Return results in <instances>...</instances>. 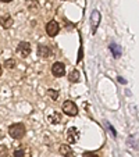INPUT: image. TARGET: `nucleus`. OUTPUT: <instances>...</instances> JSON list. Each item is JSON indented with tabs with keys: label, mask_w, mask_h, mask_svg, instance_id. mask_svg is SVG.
I'll return each mask as SVG.
<instances>
[{
	"label": "nucleus",
	"mask_w": 139,
	"mask_h": 157,
	"mask_svg": "<svg viewBox=\"0 0 139 157\" xmlns=\"http://www.w3.org/2000/svg\"><path fill=\"white\" fill-rule=\"evenodd\" d=\"M79 139V131L75 127H71L67 129V142L70 145H74V143L78 142Z\"/></svg>",
	"instance_id": "nucleus-3"
},
{
	"label": "nucleus",
	"mask_w": 139,
	"mask_h": 157,
	"mask_svg": "<svg viewBox=\"0 0 139 157\" xmlns=\"http://www.w3.org/2000/svg\"><path fill=\"white\" fill-rule=\"evenodd\" d=\"M60 31V25L59 22H56V21H50V22H48V25H46V32H48L49 36H56L57 33H59Z\"/></svg>",
	"instance_id": "nucleus-6"
},
{
	"label": "nucleus",
	"mask_w": 139,
	"mask_h": 157,
	"mask_svg": "<svg viewBox=\"0 0 139 157\" xmlns=\"http://www.w3.org/2000/svg\"><path fill=\"white\" fill-rule=\"evenodd\" d=\"M49 121H50L52 124H59V122L61 121V117H60L59 113H53L52 116H49Z\"/></svg>",
	"instance_id": "nucleus-14"
},
{
	"label": "nucleus",
	"mask_w": 139,
	"mask_h": 157,
	"mask_svg": "<svg viewBox=\"0 0 139 157\" xmlns=\"http://www.w3.org/2000/svg\"><path fill=\"white\" fill-rule=\"evenodd\" d=\"M3 3H9V2H11V0H2Z\"/></svg>",
	"instance_id": "nucleus-19"
},
{
	"label": "nucleus",
	"mask_w": 139,
	"mask_h": 157,
	"mask_svg": "<svg viewBox=\"0 0 139 157\" xmlns=\"http://www.w3.org/2000/svg\"><path fill=\"white\" fill-rule=\"evenodd\" d=\"M31 149L28 146H20L14 150V157H29Z\"/></svg>",
	"instance_id": "nucleus-7"
},
{
	"label": "nucleus",
	"mask_w": 139,
	"mask_h": 157,
	"mask_svg": "<svg viewBox=\"0 0 139 157\" xmlns=\"http://www.w3.org/2000/svg\"><path fill=\"white\" fill-rule=\"evenodd\" d=\"M17 53L21 57H28L31 53V44L28 42H20L17 46Z\"/></svg>",
	"instance_id": "nucleus-5"
},
{
	"label": "nucleus",
	"mask_w": 139,
	"mask_h": 157,
	"mask_svg": "<svg viewBox=\"0 0 139 157\" xmlns=\"http://www.w3.org/2000/svg\"><path fill=\"white\" fill-rule=\"evenodd\" d=\"M9 135L13 139H21L25 136V127L21 122H15V124L9 127Z\"/></svg>",
	"instance_id": "nucleus-1"
},
{
	"label": "nucleus",
	"mask_w": 139,
	"mask_h": 157,
	"mask_svg": "<svg viewBox=\"0 0 139 157\" xmlns=\"http://www.w3.org/2000/svg\"><path fill=\"white\" fill-rule=\"evenodd\" d=\"M0 25L3 28H10L13 25V18L10 15H3V17H0Z\"/></svg>",
	"instance_id": "nucleus-10"
},
{
	"label": "nucleus",
	"mask_w": 139,
	"mask_h": 157,
	"mask_svg": "<svg viewBox=\"0 0 139 157\" xmlns=\"http://www.w3.org/2000/svg\"><path fill=\"white\" fill-rule=\"evenodd\" d=\"M15 64H17V63H15V60H6V63H4V67H6V68H9V70H13L15 67Z\"/></svg>",
	"instance_id": "nucleus-15"
},
{
	"label": "nucleus",
	"mask_w": 139,
	"mask_h": 157,
	"mask_svg": "<svg viewBox=\"0 0 139 157\" xmlns=\"http://www.w3.org/2000/svg\"><path fill=\"white\" fill-rule=\"evenodd\" d=\"M99 21H100V14H99L98 11H93V14H92V22H93V32L96 31V27H98Z\"/></svg>",
	"instance_id": "nucleus-11"
},
{
	"label": "nucleus",
	"mask_w": 139,
	"mask_h": 157,
	"mask_svg": "<svg viewBox=\"0 0 139 157\" xmlns=\"http://www.w3.org/2000/svg\"><path fill=\"white\" fill-rule=\"evenodd\" d=\"M68 79H70V82H78L79 81V72H78V70H72Z\"/></svg>",
	"instance_id": "nucleus-13"
},
{
	"label": "nucleus",
	"mask_w": 139,
	"mask_h": 157,
	"mask_svg": "<svg viewBox=\"0 0 139 157\" xmlns=\"http://www.w3.org/2000/svg\"><path fill=\"white\" fill-rule=\"evenodd\" d=\"M82 157H99V156L96 153H93V151H85L82 154Z\"/></svg>",
	"instance_id": "nucleus-18"
},
{
	"label": "nucleus",
	"mask_w": 139,
	"mask_h": 157,
	"mask_svg": "<svg viewBox=\"0 0 139 157\" xmlns=\"http://www.w3.org/2000/svg\"><path fill=\"white\" fill-rule=\"evenodd\" d=\"M60 153H61L63 157H75L74 151L71 150V147L68 145H61L60 146Z\"/></svg>",
	"instance_id": "nucleus-9"
},
{
	"label": "nucleus",
	"mask_w": 139,
	"mask_h": 157,
	"mask_svg": "<svg viewBox=\"0 0 139 157\" xmlns=\"http://www.w3.org/2000/svg\"><path fill=\"white\" fill-rule=\"evenodd\" d=\"M9 156V150L4 145H0V157H7Z\"/></svg>",
	"instance_id": "nucleus-16"
},
{
	"label": "nucleus",
	"mask_w": 139,
	"mask_h": 157,
	"mask_svg": "<svg viewBox=\"0 0 139 157\" xmlns=\"http://www.w3.org/2000/svg\"><path fill=\"white\" fill-rule=\"evenodd\" d=\"M110 50L113 52V54H114L115 59H118L120 54H121V50H120V46H118V44H115V43H111V44H110Z\"/></svg>",
	"instance_id": "nucleus-12"
},
{
	"label": "nucleus",
	"mask_w": 139,
	"mask_h": 157,
	"mask_svg": "<svg viewBox=\"0 0 139 157\" xmlns=\"http://www.w3.org/2000/svg\"><path fill=\"white\" fill-rule=\"evenodd\" d=\"M0 75H2V65H0Z\"/></svg>",
	"instance_id": "nucleus-20"
},
{
	"label": "nucleus",
	"mask_w": 139,
	"mask_h": 157,
	"mask_svg": "<svg viewBox=\"0 0 139 157\" xmlns=\"http://www.w3.org/2000/svg\"><path fill=\"white\" fill-rule=\"evenodd\" d=\"M61 109H63V113L67 114V116H70V117H75L78 114L77 104H75L74 101H71V100L64 101V103H63V106H61Z\"/></svg>",
	"instance_id": "nucleus-2"
},
{
	"label": "nucleus",
	"mask_w": 139,
	"mask_h": 157,
	"mask_svg": "<svg viewBox=\"0 0 139 157\" xmlns=\"http://www.w3.org/2000/svg\"><path fill=\"white\" fill-rule=\"evenodd\" d=\"M38 56L44 57V59H49L52 56V49L46 44H39L38 46Z\"/></svg>",
	"instance_id": "nucleus-8"
},
{
	"label": "nucleus",
	"mask_w": 139,
	"mask_h": 157,
	"mask_svg": "<svg viewBox=\"0 0 139 157\" xmlns=\"http://www.w3.org/2000/svg\"><path fill=\"white\" fill-rule=\"evenodd\" d=\"M52 74L57 78L64 77L65 75V65L60 61H56L53 65H52Z\"/></svg>",
	"instance_id": "nucleus-4"
},
{
	"label": "nucleus",
	"mask_w": 139,
	"mask_h": 157,
	"mask_svg": "<svg viewBox=\"0 0 139 157\" xmlns=\"http://www.w3.org/2000/svg\"><path fill=\"white\" fill-rule=\"evenodd\" d=\"M48 95H49V96H52V99H53V100H56V99L59 98V93L54 92L53 89H48Z\"/></svg>",
	"instance_id": "nucleus-17"
}]
</instances>
